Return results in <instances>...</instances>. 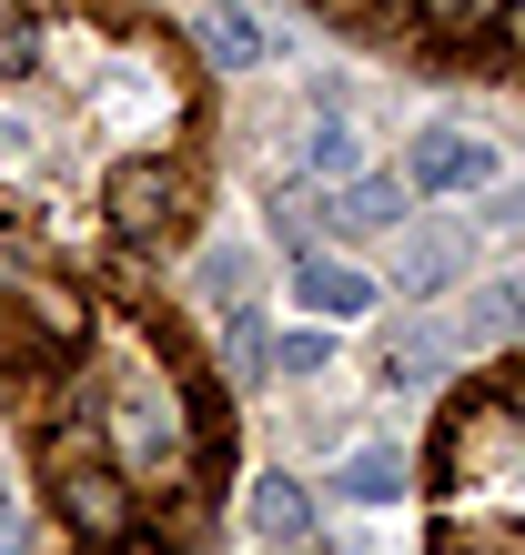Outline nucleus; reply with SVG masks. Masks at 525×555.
Wrapping results in <instances>:
<instances>
[{"label":"nucleus","mask_w":525,"mask_h":555,"mask_svg":"<svg viewBox=\"0 0 525 555\" xmlns=\"http://www.w3.org/2000/svg\"><path fill=\"white\" fill-rule=\"evenodd\" d=\"M41 485H51L61 526H72V535H91V545H112V535H131V526H142V505H131V475L112 465V444H91V435H51Z\"/></svg>","instance_id":"1"},{"label":"nucleus","mask_w":525,"mask_h":555,"mask_svg":"<svg viewBox=\"0 0 525 555\" xmlns=\"http://www.w3.org/2000/svg\"><path fill=\"white\" fill-rule=\"evenodd\" d=\"M102 212H112V233H131V243H152L172 212H192V182H182V162H121V172L102 182Z\"/></svg>","instance_id":"2"},{"label":"nucleus","mask_w":525,"mask_h":555,"mask_svg":"<svg viewBox=\"0 0 525 555\" xmlns=\"http://www.w3.org/2000/svg\"><path fill=\"white\" fill-rule=\"evenodd\" d=\"M405 182L414 192H496L505 182V152L485 142V132H414Z\"/></svg>","instance_id":"3"},{"label":"nucleus","mask_w":525,"mask_h":555,"mask_svg":"<svg viewBox=\"0 0 525 555\" xmlns=\"http://www.w3.org/2000/svg\"><path fill=\"white\" fill-rule=\"evenodd\" d=\"M405 212H414V182L405 172H354L323 192V233H354V243H384V233H405Z\"/></svg>","instance_id":"4"},{"label":"nucleus","mask_w":525,"mask_h":555,"mask_svg":"<svg viewBox=\"0 0 525 555\" xmlns=\"http://www.w3.org/2000/svg\"><path fill=\"white\" fill-rule=\"evenodd\" d=\"M374 273L364 263H344V253H293V304H304L313 323H364L374 313Z\"/></svg>","instance_id":"5"},{"label":"nucleus","mask_w":525,"mask_h":555,"mask_svg":"<svg viewBox=\"0 0 525 555\" xmlns=\"http://www.w3.org/2000/svg\"><path fill=\"white\" fill-rule=\"evenodd\" d=\"M384 243H394V283H405V293H454L465 263H475L465 222H424V233H384Z\"/></svg>","instance_id":"6"},{"label":"nucleus","mask_w":525,"mask_h":555,"mask_svg":"<svg viewBox=\"0 0 525 555\" xmlns=\"http://www.w3.org/2000/svg\"><path fill=\"white\" fill-rule=\"evenodd\" d=\"M192 41H203V61H213V72H262V61L283 51L273 30H262V21L243 11V0H213V11L192 21Z\"/></svg>","instance_id":"7"},{"label":"nucleus","mask_w":525,"mask_h":555,"mask_svg":"<svg viewBox=\"0 0 525 555\" xmlns=\"http://www.w3.org/2000/svg\"><path fill=\"white\" fill-rule=\"evenodd\" d=\"M243 515H253L262 545H293V535L313 526V495H304L293 475H253V485H243Z\"/></svg>","instance_id":"8"},{"label":"nucleus","mask_w":525,"mask_h":555,"mask_svg":"<svg viewBox=\"0 0 525 555\" xmlns=\"http://www.w3.org/2000/svg\"><path fill=\"white\" fill-rule=\"evenodd\" d=\"M405 485H414V465H405L394 444H364V454L344 465V495H354V505H405Z\"/></svg>","instance_id":"9"},{"label":"nucleus","mask_w":525,"mask_h":555,"mask_svg":"<svg viewBox=\"0 0 525 555\" xmlns=\"http://www.w3.org/2000/svg\"><path fill=\"white\" fill-rule=\"evenodd\" d=\"M525 334V283H485L465 313V344H515Z\"/></svg>","instance_id":"10"},{"label":"nucleus","mask_w":525,"mask_h":555,"mask_svg":"<svg viewBox=\"0 0 525 555\" xmlns=\"http://www.w3.org/2000/svg\"><path fill=\"white\" fill-rule=\"evenodd\" d=\"M262 364H273V323H262V313H233V323H222V374L253 384Z\"/></svg>","instance_id":"11"},{"label":"nucleus","mask_w":525,"mask_h":555,"mask_svg":"<svg viewBox=\"0 0 525 555\" xmlns=\"http://www.w3.org/2000/svg\"><path fill=\"white\" fill-rule=\"evenodd\" d=\"M304 172H313V182H354V172H364V132H344V121H323V132L304 142Z\"/></svg>","instance_id":"12"},{"label":"nucleus","mask_w":525,"mask_h":555,"mask_svg":"<svg viewBox=\"0 0 525 555\" xmlns=\"http://www.w3.org/2000/svg\"><path fill=\"white\" fill-rule=\"evenodd\" d=\"M424 30H445V41H475V30H496L505 21V0H414Z\"/></svg>","instance_id":"13"},{"label":"nucleus","mask_w":525,"mask_h":555,"mask_svg":"<svg viewBox=\"0 0 525 555\" xmlns=\"http://www.w3.org/2000/svg\"><path fill=\"white\" fill-rule=\"evenodd\" d=\"M0 72H41V21L30 11H0Z\"/></svg>","instance_id":"14"},{"label":"nucleus","mask_w":525,"mask_h":555,"mask_svg":"<svg viewBox=\"0 0 525 555\" xmlns=\"http://www.w3.org/2000/svg\"><path fill=\"white\" fill-rule=\"evenodd\" d=\"M445 344L454 334H435V323H405L394 334V384H414V364H445Z\"/></svg>","instance_id":"15"},{"label":"nucleus","mask_w":525,"mask_h":555,"mask_svg":"<svg viewBox=\"0 0 525 555\" xmlns=\"http://www.w3.org/2000/svg\"><path fill=\"white\" fill-rule=\"evenodd\" d=\"M21 304H30V323H41V334H61V344L81 334V304H72V293H61V283H41V293H21Z\"/></svg>","instance_id":"16"},{"label":"nucleus","mask_w":525,"mask_h":555,"mask_svg":"<svg viewBox=\"0 0 525 555\" xmlns=\"http://www.w3.org/2000/svg\"><path fill=\"white\" fill-rule=\"evenodd\" d=\"M273 364L283 374H313V364H334V344H323V334H273Z\"/></svg>","instance_id":"17"},{"label":"nucleus","mask_w":525,"mask_h":555,"mask_svg":"<svg viewBox=\"0 0 525 555\" xmlns=\"http://www.w3.org/2000/svg\"><path fill=\"white\" fill-rule=\"evenodd\" d=\"M233 283H243V253H213V263H203V293H213V304H233Z\"/></svg>","instance_id":"18"},{"label":"nucleus","mask_w":525,"mask_h":555,"mask_svg":"<svg viewBox=\"0 0 525 555\" xmlns=\"http://www.w3.org/2000/svg\"><path fill=\"white\" fill-rule=\"evenodd\" d=\"M112 555H172V535H142V526H131V535H112Z\"/></svg>","instance_id":"19"},{"label":"nucleus","mask_w":525,"mask_h":555,"mask_svg":"<svg viewBox=\"0 0 525 555\" xmlns=\"http://www.w3.org/2000/svg\"><path fill=\"white\" fill-rule=\"evenodd\" d=\"M0 555H21V515H11V485H0Z\"/></svg>","instance_id":"20"}]
</instances>
